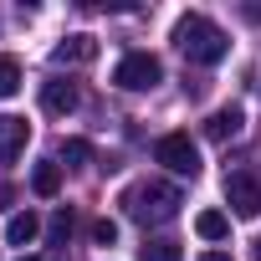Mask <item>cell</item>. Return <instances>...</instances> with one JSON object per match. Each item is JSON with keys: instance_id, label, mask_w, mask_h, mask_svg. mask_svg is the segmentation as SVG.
<instances>
[{"instance_id": "obj_15", "label": "cell", "mask_w": 261, "mask_h": 261, "mask_svg": "<svg viewBox=\"0 0 261 261\" xmlns=\"http://www.w3.org/2000/svg\"><path fill=\"white\" fill-rule=\"evenodd\" d=\"M72 225H77V215H72V210H57V215L46 220V241H51V246H67Z\"/></svg>"}, {"instance_id": "obj_20", "label": "cell", "mask_w": 261, "mask_h": 261, "mask_svg": "<svg viewBox=\"0 0 261 261\" xmlns=\"http://www.w3.org/2000/svg\"><path fill=\"white\" fill-rule=\"evenodd\" d=\"M256 261H261V241H256Z\"/></svg>"}, {"instance_id": "obj_10", "label": "cell", "mask_w": 261, "mask_h": 261, "mask_svg": "<svg viewBox=\"0 0 261 261\" xmlns=\"http://www.w3.org/2000/svg\"><path fill=\"white\" fill-rule=\"evenodd\" d=\"M36 230H41L36 210H16V215L6 220V241H11V246H26V241H36Z\"/></svg>"}, {"instance_id": "obj_6", "label": "cell", "mask_w": 261, "mask_h": 261, "mask_svg": "<svg viewBox=\"0 0 261 261\" xmlns=\"http://www.w3.org/2000/svg\"><path fill=\"white\" fill-rule=\"evenodd\" d=\"M26 139H31V123L16 118V113H0V164H11L26 149Z\"/></svg>"}, {"instance_id": "obj_8", "label": "cell", "mask_w": 261, "mask_h": 261, "mask_svg": "<svg viewBox=\"0 0 261 261\" xmlns=\"http://www.w3.org/2000/svg\"><path fill=\"white\" fill-rule=\"evenodd\" d=\"M241 123H246V113H241V108L230 102V108H215V113H210L205 134H210L215 144H225V139H236V134H241Z\"/></svg>"}, {"instance_id": "obj_1", "label": "cell", "mask_w": 261, "mask_h": 261, "mask_svg": "<svg viewBox=\"0 0 261 261\" xmlns=\"http://www.w3.org/2000/svg\"><path fill=\"white\" fill-rule=\"evenodd\" d=\"M174 46L195 62V67H215V62H225V51H230V36L210 21V16H200V11H190V16H179V26H174Z\"/></svg>"}, {"instance_id": "obj_9", "label": "cell", "mask_w": 261, "mask_h": 261, "mask_svg": "<svg viewBox=\"0 0 261 261\" xmlns=\"http://www.w3.org/2000/svg\"><path fill=\"white\" fill-rule=\"evenodd\" d=\"M92 57H97V41H92V36H67V41L51 51L57 67H77V62H92Z\"/></svg>"}, {"instance_id": "obj_13", "label": "cell", "mask_w": 261, "mask_h": 261, "mask_svg": "<svg viewBox=\"0 0 261 261\" xmlns=\"http://www.w3.org/2000/svg\"><path fill=\"white\" fill-rule=\"evenodd\" d=\"M139 261H185V256H179V246H174V241H164V236H159V241H144V246H139Z\"/></svg>"}, {"instance_id": "obj_7", "label": "cell", "mask_w": 261, "mask_h": 261, "mask_svg": "<svg viewBox=\"0 0 261 261\" xmlns=\"http://www.w3.org/2000/svg\"><path fill=\"white\" fill-rule=\"evenodd\" d=\"M41 108H46L51 118H67V113H77V87H72L67 77H51V82H41Z\"/></svg>"}, {"instance_id": "obj_5", "label": "cell", "mask_w": 261, "mask_h": 261, "mask_svg": "<svg viewBox=\"0 0 261 261\" xmlns=\"http://www.w3.org/2000/svg\"><path fill=\"white\" fill-rule=\"evenodd\" d=\"M225 205L241 215V220H256L261 215V179L256 174H225Z\"/></svg>"}, {"instance_id": "obj_2", "label": "cell", "mask_w": 261, "mask_h": 261, "mask_svg": "<svg viewBox=\"0 0 261 261\" xmlns=\"http://www.w3.org/2000/svg\"><path fill=\"white\" fill-rule=\"evenodd\" d=\"M179 205H185L179 190L164 185V179H139V185L123 190V210H128V220H139V225H164V220L179 215Z\"/></svg>"}, {"instance_id": "obj_14", "label": "cell", "mask_w": 261, "mask_h": 261, "mask_svg": "<svg viewBox=\"0 0 261 261\" xmlns=\"http://www.w3.org/2000/svg\"><path fill=\"white\" fill-rule=\"evenodd\" d=\"M21 92V62L0 51V97H16Z\"/></svg>"}, {"instance_id": "obj_11", "label": "cell", "mask_w": 261, "mask_h": 261, "mask_svg": "<svg viewBox=\"0 0 261 261\" xmlns=\"http://www.w3.org/2000/svg\"><path fill=\"white\" fill-rule=\"evenodd\" d=\"M31 190H36L41 200H51V195L62 190V164H36V169H31Z\"/></svg>"}, {"instance_id": "obj_16", "label": "cell", "mask_w": 261, "mask_h": 261, "mask_svg": "<svg viewBox=\"0 0 261 261\" xmlns=\"http://www.w3.org/2000/svg\"><path fill=\"white\" fill-rule=\"evenodd\" d=\"M62 159L77 169V164H92V144L87 139H62Z\"/></svg>"}, {"instance_id": "obj_19", "label": "cell", "mask_w": 261, "mask_h": 261, "mask_svg": "<svg viewBox=\"0 0 261 261\" xmlns=\"http://www.w3.org/2000/svg\"><path fill=\"white\" fill-rule=\"evenodd\" d=\"M200 261H230V251H200Z\"/></svg>"}, {"instance_id": "obj_21", "label": "cell", "mask_w": 261, "mask_h": 261, "mask_svg": "<svg viewBox=\"0 0 261 261\" xmlns=\"http://www.w3.org/2000/svg\"><path fill=\"white\" fill-rule=\"evenodd\" d=\"M21 261H36V256H21Z\"/></svg>"}, {"instance_id": "obj_18", "label": "cell", "mask_w": 261, "mask_h": 261, "mask_svg": "<svg viewBox=\"0 0 261 261\" xmlns=\"http://www.w3.org/2000/svg\"><path fill=\"white\" fill-rule=\"evenodd\" d=\"M11 205H16V190H11V185H0V210H11Z\"/></svg>"}, {"instance_id": "obj_12", "label": "cell", "mask_w": 261, "mask_h": 261, "mask_svg": "<svg viewBox=\"0 0 261 261\" xmlns=\"http://www.w3.org/2000/svg\"><path fill=\"white\" fill-rule=\"evenodd\" d=\"M195 230H200L205 241H225V236H230V215H220V210H200V215H195Z\"/></svg>"}, {"instance_id": "obj_3", "label": "cell", "mask_w": 261, "mask_h": 261, "mask_svg": "<svg viewBox=\"0 0 261 261\" xmlns=\"http://www.w3.org/2000/svg\"><path fill=\"white\" fill-rule=\"evenodd\" d=\"M113 82H118L123 92H149V87L164 82V62H159L154 51H128V57L113 67Z\"/></svg>"}, {"instance_id": "obj_17", "label": "cell", "mask_w": 261, "mask_h": 261, "mask_svg": "<svg viewBox=\"0 0 261 261\" xmlns=\"http://www.w3.org/2000/svg\"><path fill=\"white\" fill-rule=\"evenodd\" d=\"M118 241V225L113 220H92V246H113Z\"/></svg>"}, {"instance_id": "obj_4", "label": "cell", "mask_w": 261, "mask_h": 261, "mask_svg": "<svg viewBox=\"0 0 261 261\" xmlns=\"http://www.w3.org/2000/svg\"><path fill=\"white\" fill-rule=\"evenodd\" d=\"M154 159H159L169 174H179V179H195V174H200V149H195L190 134H164V139L154 144Z\"/></svg>"}]
</instances>
